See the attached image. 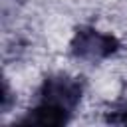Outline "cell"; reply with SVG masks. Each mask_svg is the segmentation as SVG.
I'll return each instance as SVG.
<instances>
[{
	"mask_svg": "<svg viewBox=\"0 0 127 127\" xmlns=\"http://www.w3.org/2000/svg\"><path fill=\"white\" fill-rule=\"evenodd\" d=\"M73 52L85 60H101V58H107L113 52H117V40L111 34H101L93 28L81 30L75 36Z\"/></svg>",
	"mask_w": 127,
	"mask_h": 127,
	"instance_id": "1",
	"label": "cell"
}]
</instances>
